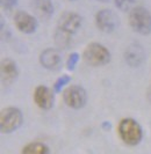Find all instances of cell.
<instances>
[{
    "instance_id": "obj_2",
    "label": "cell",
    "mask_w": 151,
    "mask_h": 154,
    "mask_svg": "<svg viewBox=\"0 0 151 154\" xmlns=\"http://www.w3.org/2000/svg\"><path fill=\"white\" fill-rule=\"evenodd\" d=\"M131 29L141 35L151 34V13L143 6H135L129 12Z\"/></svg>"
},
{
    "instance_id": "obj_4",
    "label": "cell",
    "mask_w": 151,
    "mask_h": 154,
    "mask_svg": "<svg viewBox=\"0 0 151 154\" xmlns=\"http://www.w3.org/2000/svg\"><path fill=\"white\" fill-rule=\"evenodd\" d=\"M23 116L21 110L15 107H8L1 110L0 112V129L4 133L18 130L22 124Z\"/></svg>"
},
{
    "instance_id": "obj_8",
    "label": "cell",
    "mask_w": 151,
    "mask_h": 154,
    "mask_svg": "<svg viewBox=\"0 0 151 154\" xmlns=\"http://www.w3.org/2000/svg\"><path fill=\"white\" fill-rule=\"evenodd\" d=\"M14 24L18 30L23 34H33L35 32L38 27L37 20L29 13L19 11L14 15Z\"/></svg>"
},
{
    "instance_id": "obj_1",
    "label": "cell",
    "mask_w": 151,
    "mask_h": 154,
    "mask_svg": "<svg viewBox=\"0 0 151 154\" xmlns=\"http://www.w3.org/2000/svg\"><path fill=\"white\" fill-rule=\"evenodd\" d=\"M117 132L122 141L130 146H135L140 144L143 137L141 125L134 118H129V117L121 119L117 126Z\"/></svg>"
},
{
    "instance_id": "obj_22",
    "label": "cell",
    "mask_w": 151,
    "mask_h": 154,
    "mask_svg": "<svg viewBox=\"0 0 151 154\" xmlns=\"http://www.w3.org/2000/svg\"><path fill=\"white\" fill-rule=\"evenodd\" d=\"M71 1H76V0H71Z\"/></svg>"
},
{
    "instance_id": "obj_3",
    "label": "cell",
    "mask_w": 151,
    "mask_h": 154,
    "mask_svg": "<svg viewBox=\"0 0 151 154\" xmlns=\"http://www.w3.org/2000/svg\"><path fill=\"white\" fill-rule=\"evenodd\" d=\"M83 57L91 66H104L111 60V52L102 44L93 42L85 48Z\"/></svg>"
},
{
    "instance_id": "obj_10",
    "label": "cell",
    "mask_w": 151,
    "mask_h": 154,
    "mask_svg": "<svg viewBox=\"0 0 151 154\" xmlns=\"http://www.w3.org/2000/svg\"><path fill=\"white\" fill-rule=\"evenodd\" d=\"M53 92L47 86H37L34 92V101L38 108L43 110H49L53 106Z\"/></svg>"
},
{
    "instance_id": "obj_19",
    "label": "cell",
    "mask_w": 151,
    "mask_h": 154,
    "mask_svg": "<svg viewBox=\"0 0 151 154\" xmlns=\"http://www.w3.org/2000/svg\"><path fill=\"white\" fill-rule=\"evenodd\" d=\"M0 2H1V7L4 9L9 11V9H12L16 6L18 0H0Z\"/></svg>"
},
{
    "instance_id": "obj_15",
    "label": "cell",
    "mask_w": 151,
    "mask_h": 154,
    "mask_svg": "<svg viewBox=\"0 0 151 154\" xmlns=\"http://www.w3.org/2000/svg\"><path fill=\"white\" fill-rule=\"evenodd\" d=\"M70 34L68 32H65V31L60 30L57 28V30H56V34H55V42H56V44L59 46V48H68V45L70 44V42H71V38H70Z\"/></svg>"
},
{
    "instance_id": "obj_17",
    "label": "cell",
    "mask_w": 151,
    "mask_h": 154,
    "mask_svg": "<svg viewBox=\"0 0 151 154\" xmlns=\"http://www.w3.org/2000/svg\"><path fill=\"white\" fill-rule=\"evenodd\" d=\"M70 81H71V77H70V75H66V74L58 78V79L56 80V82L53 84V92L55 93L62 92V89L68 85Z\"/></svg>"
},
{
    "instance_id": "obj_13",
    "label": "cell",
    "mask_w": 151,
    "mask_h": 154,
    "mask_svg": "<svg viewBox=\"0 0 151 154\" xmlns=\"http://www.w3.org/2000/svg\"><path fill=\"white\" fill-rule=\"evenodd\" d=\"M34 8L38 15L44 19H49L53 13V5L51 0H34Z\"/></svg>"
},
{
    "instance_id": "obj_20",
    "label": "cell",
    "mask_w": 151,
    "mask_h": 154,
    "mask_svg": "<svg viewBox=\"0 0 151 154\" xmlns=\"http://www.w3.org/2000/svg\"><path fill=\"white\" fill-rule=\"evenodd\" d=\"M146 96H148V100L151 102V87L149 88V91H148V94H146Z\"/></svg>"
},
{
    "instance_id": "obj_6",
    "label": "cell",
    "mask_w": 151,
    "mask_h": 154,
    "mask_svg": "<svg viewBox=\"0 0 151 154\" xmlns=\"http://www.w3.org/2000/svg\"><path fill=\"white\" fill-rule=\"evenodd\" d=\"M95 24L102 32H113L119 26V17L112 9L104 8L95 14Z\"/></svg>"
},
{
    "instance_id": "obj_21",
    "label": "cell",
    "mask_w": 151,
    "mask_h": 154,
    "mask_svg": "<svg viewBox=\"0 0 151 154\" xmlns=\"http://www.w3.org/2000/svg\"><path fill=\"white\" fill-rule=\"evenodd\" d=\"M98 1H101V2H107V1H109V0H98Z\"/></svg>"
},
{
    "instance_id": "obj_11",
    "label": "cell",
    "mask_w": 151,
    "mask_h": 154,
    "mask_svg": "<svg viewBox=\"0 0 151 154\" xmlns=\"http://www.w3.org/2000/svg\"><path fill=\"white\" fill-rule=\"evenodd\" d=\"M0 72H1V81L5 85L12 84L18 77V67L15 62L12 59H4L1 62Z\"/></svg>"
},
{
    "instance_id": "obj_12",
    "label": "cell",
    "mask_w": 151,
    "mask_h": 154,
    "mask_svg": "<svg viewBox=\"0 0 151 154\" xmlns=\"http://www.w3.org/2000/svg\"><path fill=\"white\" fill-rule=\"evenodd\" d=\"M144 50L138 44L129 45L124 52V59L130 66H140L144 60Z\"/></svg>"
},
{
    "instance_id": "obj_14",
    "label": "cell",
    "mask_w": 151,
    "mask_h": 154,
    "mask_svg": "<svg viewBox=\"0 0 151 154\" xmlns=\"http://www.w3.org/2000/svg\"><path fill=\"white\" fill-rule=\"evenodd\" d=\"M22 154H49V148L42 143H30L23 147Z\"/></svg>"
},
{
    "instance_id": "obj_7",
    "label": "cell",
    "mask_w": 151,
    "mask_h": 154,
    "mask_svg": "<svg viewBox=\"0 0 151 154\" xmlns=\"http://www.w3.org/2000/svg\"><path fill=\"white\" fill-rule=\"evenodd\" d=\"M83 19L75 12H65L60 15L58 20V29L65 31L70 35H73L80 29Z\"/></svg>"
},
{
    "instance_id": "obj_16",
    "label": "cell",
    "mask_w": 151,
    "mask_h": 154,
    "mask_svg": "<svg viewBox=\"0 0 151 154\" xmlns=\"http://www.w3.org/2000/svg\"><path fill=\"white\" fill-rule=\"evenodd\" d=\"M136 0H115V6L122 12L131 11L135 7Z\"/></svg>"
},
{
    "instance_id": "obj_5",
    "label": "cell",
    "mask_w": 151,
    "mask_h": 154,
    "mask_svg": "<svg viewBox=\"0 0 151 154\" xmlns=\"http://www.w3.org/2000/svg\"><path fill=\"white\" fill-rule=\"evenodd\" d=\"M63 99L65 104L72 109H80L86 104L87 94L83 87L71 85L63 93Z\"/></svg>"
},
{
    "instance_id": "obj_18",
    "label": "cell",
    "mask_w": 151,
    "mask_h": 154,
    "mask_svg": "<svg viewBox=\"0 0 151 154\" xmlns=\"http://www.w3.org/2000/svg\"><path fill=\"white\" fill-rule=\"evenodd\" d=\"M79 62V54L77 52H73L69 56L68 58V62H66V69L69 71H73L76 69V65L78 64Z\"/></svg>"
},
{
    "instance_id": "obj_9",
    "label": "cell",
    "mask_w": 151,
    "mask_h": 154,
    "mask_svg": "<svg viewBox=\"0 0 151 154\" xmlns=\"http://www.w3.org/2000/svg\"><path fill=\"white\" fill-rule=\"evenodd\" d=\"M40 63L41 65L48 69L57 71L62 66V56L57 49H45L40 54Z\"/></svg>"
}]
</instances>
